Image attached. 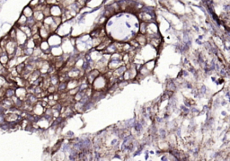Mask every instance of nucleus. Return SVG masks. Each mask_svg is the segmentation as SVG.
<instances>
[{"mask_svg": "<svg viewBox=\"0 0 230 161\" xmlns=\"http://www.w3.org/2000/svg\"><path fill=\"white\" fill-rule=\"evenodd\" d=\"M14 95H15V91L14 88H8L6 89V93H5V96L6 98H12Z\"/></svg>", "mask_w": 230, "mask_h": 161, "instance_id": "1", "label": "nucleus"}]
</instances>
